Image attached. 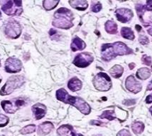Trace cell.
Segmentation results:
<instances>
[{
    "label": "cell",
    "instance_id": "obj_24",
    "mask_svg": "<svg viewBox=\"0 0 152 136\" xmlns=\"http://www.w3.org/2000/svg\"><path fill=\"white\" fill-rule=\"evenodd\" d=\"M132 128L134 133L137 134V135H139V134L142 133L143 132V130L144 129V126L142 123L137 121V122L133 123Z\"/></svg>",
    "mask_w": 152,
    "mask_h": 136
},
{
    "label": "cell",
    "instance_id": "obj_41",
    "mask_svg": "<svg viewBox=\"0 0 152 136\" xmlns=\"http://www.w3.org/2000/svg\"><path fill=\"white\" fill-rule=\"evenodd\" d=\"M1 12H0V19H1Z\"/></svg>",
    "mask_w": 152,
    "mask_h": 136
},
{
    "label": "cell",
    "instance_id": "obj_11",
    "mask_svg": "<svg viewBox=\"0 0 152 136\" xmlns=\"http://www.w3.org/2000/svg\"><path fill=\"white\" fill-rule=\"evenodd\" d=\"M126 88L129 91L137 93L142 90V84L137 81L133 76H130L126 80Z\"/></svg>",
    "mask_w": 152,
    "mask_h": 136
},
{
    "label": "cell",
    "instance_id": "obj_8",
    "mask_svg": "<svg viewBox=\"0 0 152 136\" xmlns=\"http://www.w3.org/2000/svg\"><path fill=\"white\" fill-rule=\"evenodd\" d=\"M21 27L17 21H11L6 24L5 34L11 39H17L21 35Z\"/></svg>",
    "mask_w": 152,
    "mask_h": 136
},
{
    "label": "cell",
    "instance_id": "obj_27",
    "mask_svg": "<svg viewBox=\"0 0 152 136\" xmlns=\"http://www.w3.org/2000/svg\"><path fill=\"white\" fill-rule=\"evenodd\" d=\"M9 123V118L6 115L0 114V127L5 126Z\"/></svg>",
    "mask_w": 152,
    "mask_h": 136
},
{
    "label": "cell",
    "instance_id": "obj_20",
    "mask_svg": "<svg viewBox=\"0 0 152 136\" xmlns=\"http://www.w3.org/2000/svg\"><path fill=\"white\" fill-rule=\"evenodd\" d=\"M105 30L109 34H116L117 32V25L113 21H108L105 24Z\"/></svg>",
    "mask_w": 152,
    "mask_h": 136
},
{
    "label": "cell",
    "instance_id": "obj_18",
    "mask_svg": "<svg viewBox=\"0 0 152 136\" xmlns=\"http://www.w3.org/2000/svg\"><path fill=\"white\" fill-rule=\"evenodd\" d=\"M70 6L80 11L86 10L88 7L87 1H69Z\"/></svg>",
    "mask_w": 152,
    "mask_h": 136
},
{
    "label": "cell",
    "instance_id": "obj_29",
    "mask_svg": "<svg viewBox=\"0 0 152 136\" xmlns=\"http://www.w3.org/2000/svg\"><path fill=\"white\" fill-rule=\"evenodd\" d=\"M117 136H131V134H130L129 130L124 129L120 130V131L117 133Z\"/></svg>",
    "mask_w": 152,
    "mask_h": 136
},
{
    "label": "cell",
    "instance_id": "obj_43",
    "mask_svg": "<svg viewBox=\"0 0 152 136\" xmlns=\"http://www.w3.org/2000/svg\"><path fill=\"white\" fill-rule=\"evenodd\" d=\"M0 65H1V63H0Z\"/></svg>",
    "mask_w": 152,
    "mask_h": 136
},
{
    "label": "cell",
    "instance_id": "obj_26",
    "mask_svg": "<svg viewBox=\"0 0 152 136\" xmlns=\"http://www.w3.org/2000/svg\"><path fill=\"white\" fill-rule=\"evenodd\" d=\"M36 130V126L35 125H28V126H25L23 128V129L21 130V133L23 135H26V134H29L33 133Z\"/></svg>",
    "mask_w": 152,
    "mask_h": 136
},
{
    "label": "cell",
    "instance_id": "obj_22",
    "mask_svg": "<svg viewBox=\"0 0 152 136\" xmlns=\"http://www.w3.org/2000/svg\"><path fill=\"white\" fill-rule=\"evenodd\" d=\"M121 33H122V36L124 39L133 40L135 37L133 31L128 27H123L121 30Z\"/></svg>",
    "mask_w": 152,
    "mask_h": 136
},
{
    "label": "cell",
    "instance_id": "obj_36",
    "mask_svg": "<svg viewBox=\"0 0 152 136\" xmlns=\"http://www.w3.org/2000/svg\"><path fill=\"white\" fill-rule=\"evenodd\" d=\"M146 102L147 103H152V94H151V95H149V96H148L147 98L146 99Z\"/></svg>",
    "mask_w": 152,
    "mask_h": 136
},
{
    "label": "cell",
    "instance_id": "obj_7",
    "mask_svg": "<svg viewBox=\"0 0 152 136\" xmlns=\"http://www.w3.org/2000/svg\"><path fill=\"white\" fill-rule=\"evenodd\" d=\"M24 100L21 99H15L14 101H4L1 102V106H2L4 110L7 113H14L19 108L25 105Z\"/></svg>",
    "mask_w": 152,
    "mask_h": 136
},
{
    "label": "cell",
    "instance_id": "obj_12",
    "mask_svg": "<svg viewBox=\"0 0 152 136\" xmlns=\"http://www.w3.org/2000/svg\"><path fill=\"white\" fill-rule=\"evenodd\" d=\"M116 15L119 21L122 23H126L132 18L133 13L130 10L122 8L116 11Z\"/></svg>",
    "mask_w": 152,
    "mask_h": 136
},
{
    "label": "cell",
    "instance_id": "obj_21",
    "mask_svg": "<svg viewBox=\"0 0 152 136\" xmlns=\"http://www.w3.org/2000/svg\"><path fill=\"white\" fill-rule=\"evenodd\" d=\"M150 75H151V72H150L149 68H142L137 71V77L142 80H145L148 79L150 76Z\"/></svg>",
    "mask_w": 152,
    "mask_h": 136
},
{
    "label": "cell",
    "instance_id": "obj_42",
    "mask_svg": "<svg viewBox=\"0 0 152 136\" xmlns=\"http://www.w3.org/2000/svg\"><path fill=\"white\" fill-rule=\"evenodd\" d=\"M77 136H83V135H81V134H78V135H77Z\"/></svg>",
    "mask_w": 152,
    "mask_h": 136
},
{
    "label": "cell",
    "instance_id": "obj_35",
    "mask_svg": "<svg viewBox=\"0 0 152 136\" xmlns=\"http://www.w3.org/2000/svg\"><path fill=\"white\" fill-rule=\"evenodd\" d=\"M146 10H152V1H148L147 5H146Z\"/></svg>",
    "mask_w": 152,
    "mask_h": 136
},
{
    "label": "cell",
    "instance_id": "obj_5",
    "mask_svg": "<svg viewBox=\"0 0 152 136\" xmlns=\"http://www.w3.org/2000/svg\"><path fill=\"white\" fill-rule=\"evenodd\" d=\"M95 88L99 91H107L112 87V81L107 74L99 73L93 79Z\"/></svg>",
    "mask_w": 152,
    "mask_h": 136
},
{
    "label": "cell",
    "instance_id": "obj_6",
    "mask_svg": "<svg viewBox=\"0 0 152 136\" xmlns=\"http://www.w3.org/2000/svg\"><path fill=\"white\" fill-rule=\"evenodd\" d=\"M1 10L5 14L10 16L20 15L23 12L21 1H4Z\"/></svg>",
    "mask_w": 152,
    "mask_h": 136
},
{
    "label": "cell",
    "instance_id": "obj_2",
    "mask_svg": "<svg viewBox=\"0 0 152 136\" xmlns=\"http://www.w3.org/2000/svg\"><path fill=\"white\" fill-rule=\"evenodd\" d=\"M56 98L58 101L75 106L81 113L85 114V115H88L90 113V110H91L90 107L84 100L80 97L70 96L68 92L63 88H61V89L57 90Z\"/></svg>",
    "mask_w": 152,
    "mask_h": 136
},
{
    "label": "cell",
    "instance_id": "obj_28",
    "mask_svg": "<svg viewBox=\"0 0 152 136\" xmlns=\"http://www.w3.org/2000/svg\"><path fill=\"white\" fill-rule=\"evenodd\" d=\"M101 9H102V5H101V4L97 3L96 4H94L92 6L91 10L93 11V12H98L101 10Z\"/></svg>",
    "mask_w": 152,
    "mask_h": 136
},
{
    "label": "cell",
    "instance_id": "obj_17",
    "mask_svg": "<svg viewBox=\"0 0 152 136\" xmlns=\"http://www.w3.org/2000/svg\"><path fill=\"white\" fill-rule=\"evenodd\" d=\"M82 82L78 79H77V78H73V79H70L68 81V87L70 90L75 92L80 90L81 88H82Z\"/></svg>",
    "mask_w": 152,
    "mask_h": 136
},
{
    "label": "cell",
    "instance_id": "obj_15",
    "mask_svg": "<svg viewBox=\"0 0 152 136\" xmlns=\"http://www.w3.org/2000/svg\"><path fill=\"white\" fill-rule=\"evenodd\" d=\"M58 136H75L73 130V127L69 125L61 126L57 130Z\"/></svg>",
    "mask_w": 152,
    "mask_h": 136
},
{
    "label": "cell",
    "instance_id": "obj_4",
    "mask_svg": "<svg viewBox=\"0 0 152 136\" xmlns=\"http://www.w3.org/2000/svg\"><path fill=\"white\" fill-rule=\"evenodd\" d=\"M24 83L22 76H14L10 77L0 90V95L5 96L12 93L14 90L21 87Z\"/></svg>",
    "mask_w": 152,
    "mask_h": 136
},
{
    "label": "cell",
    "instance_id": "obj_13",
    "mask_svg": "<svg viewBox=\"0 0 152 136\" xmlns=\"http://www.w3.org/2000/svg\"><path fill=\"white\" fill-rule=\"evenodd\" d=\"M34 117L37 120H40L45 116L46 113V107L42 103H37L32 107Z\"/></svg>",
    "mask_w": 152,
    "mask_h": 136
},
{
    "label": "cell",
    "instance_id": "obj_31",
    "mask_svg": "<svg viewBox=\"0 0 152 136\" xmlns=\"http://www.w3.org/2000/svg\"><path fill=\"white\" fill-rule=\"evenodd\" d=\"M139 42L142 43V44H146V43H149V39H148L147 37H144V36H141L139 37Z\"/></svg>",
    "mask_w": 152,
    "mask_h": 136
},
{
    "label": "cell",
    "instance_id": "obj_10",
    "mask_svg": "<svg viewBox=\"0 0 152 136\" xmlns=\"http://www.w3.org/2000/svg\"><path fill=\"white\" fill-rule=\"evenodd\" d=\"M22 66L21 61L17 58L10 57L5 62V71L8 73H18L21 70Z\"/></svg>",
    "mask_w": 152,
    "mask_h": 136
},
{
    "label": "cell",
    "instance_id": "obj_25",
    "mask_svg": "<svg viewBox=\"0 0 152 136\" xmlns=\"http://www.w3.org/2000/svg\"><path fill=\"white\" fill-rule=\"evenodd\" d=\"M100 118H106L109 121H113V120L116 118L115 113L114 110H106L103 112V113L101 115H99Z\"/></svg>",
    "mask_w": 152,
    "mask_h": 136
},
{
    "label": "cell",
    "instance_id": "obj_9",
    "mask_svg": "<svg viewBox=\"0 0 152 136\" xmlns=\"http://www.w3.org/2000/svg\"><path fill=\"white\" fill-rule=\"evenodd\" d=\"M93 57L89 53H81L76 56L73 63L79 68H86L93 61Z\"/></svg>",
    "mask_w": 152,
    "mask_h": 136
},
{
    "label": "cell",
    "instance_id": "obj_30",
    "mask_svg": "<svg viewBox=\"0 0 152 136\" xmlns=\"http://www.w3.org/2000/svg\"><path fill=\"white\" fill-rule=\"evenodd\" d=\"M142 61L146 65H150L151 62V57H147V56H144V57L142 58Z\"/></svg>",
    "mask_w": 152,
    "mask_h": 136
},
{
    "label": "cell",
    "instance_id": "obj_32",
    "mask_svg": "<svg viewBox=\"0 0 152 136\" xmlns=\"http://www.w3.org/2000/svg\"><path fill=\"white\" fill-rule=\"evenodd\" d=\"M124 105H126V106H131V105H133L135 103V101L134 100H126V101H124V102H123Z\"/></svg>",
    "mask_w": 152,
    "mask_h": 136
},
{
    "label": "cell",
    "instance_id": "obj_39",
    "mask_svg": "<svg viewBox=\"0 0 152 136\" xmlns=\"http://www.w3.org/2000/svg\"><path fill=\"white\" fill-rule=\"evenodd\" d=\"M148 32H149V34H150V35L152 36V27H151V28L148 29Z\"/></svg>",
    "mask_w": 152,
    "mask_h": 136
},
{
    "label": "cell",
    "instance_id": "obj_16",
    "mask_svg": "<svg viewBox=\"0 0 152 136\" xmlns=\"http://www.w3.org/2000/svg\"><path fill=\"white\" fill-rule=\"evenodd\" d=\"M86 44L82 39H80L78 37L74 38L71 43V49L73 51H77L83 50L86 48Z\"/></svg>",
    "mask_w": 152,
    "mask_h": 136
},
{
    "label": "cell",
    "instance_id": "obj_37",
    "mask_svg": "<svg viewBox=\"0 0 152 136\" xmlns=\"http://www.w3.org/2000/svg\"><path fill=\"white\" fill-rule=\"evenodd\" d=\"M147 90H152V81L149 83V85H148Z\"/></svg>",
    "mask_w": 152,
    "mask_h": 136
},
{
    "label": "cell",
    "instance_id": "obj_34",
    "mask_svg": "<svg viewBox=\"0 0 152 136\" xmlns=\"http://www.w3.org/2000/svg\"><path fill=\"white\" fill-rule=\"evenodd\" d=\"M90 123L93 125H96V126H102V124H104V123H102V122H99V121H92Z\"/></svg>",
    "mask_w": 152,
    "mask_h": 136
},
{
    "label": "cell",
    "instance_id": "obj_19",
    "mask_svg": "<svg viewBox=\"0 0 152 136\" xmlns=\"http://www.w3.org/2000/svg\"><path fill=\"white\" fill-rule=\"evenodd\" d=\"M123 71H124V68L122 66H119V65H115L110 70V74L113 77L117 79L122 75Z\"/></svg>",
    "mask_w": 152,
    "mask_h": 136
},
{
    "label": "cell",
    "instance_id": "obj_3",
    "mask_svg": "<svg viewBox=\"0 0 152 136\" xmlns=\"http://www.w3.org/2000/svg\"><path fill=\"white\" fill-rule=\"evenodd\" d=\"M73 14L66 8H61L54 14L53 25L55 27L68 29L73 26Z\"/></svg>",
    "mask_w": 152,
    "mask_h": 136
},
{
    "label": "cell",
    "instance_id": "obj_33",
    "mask_svg": "<svg viewBox=\"0 0 152 136\" xmlns=\"http://www.w3.org/2000/svg\"><path fill=\"white\" fill-rule=\"evenodd\" d=\"M49 35L50 36V37L51 38H53L54 36H55V37H56V36L58 35L57 32L55 29H51L49 32Z\"/></svg>",
    "mask_w": 152,
    "mask_h": 136
},
{
    "label": "cell",
    "instance_id": "obj_23",
    "mask_svg": "<svg viewBox=\"0 0 152 136\" xmlns=\"http://www.w3.org/2000/svg\"><path fill=\"white\" fill-rule=\"evenodd\" d=\"M59 1H53V0H46L43 1V4L44 9L47 11H50L55 8L57 6Z\"/></svg>",
    "mask_w": 152,
    "mask_h": 136
},
{
    "label": "cell",
    "instance_id": "obj_1",
    "mask_svg": "<svg viewBox=\"0 0 152 136\" xmlns=\"http://www.w3.org/2000/svg\"><path fill=\"white\" fill-rule=\"evenodd\" d=\"M132 53V51L122 42L103 44L101 49V56L104 61H110L117 56L127 55Z\"/></svg>",
    "mask_w": 152,
    "mask_h": 136
},
{
    "label": "cell",
    "instance_id": "obj_14",
    "mask_svg": "<svg viewBox=\"0 0 152 136\" xmlns=\"http://www.w3.org/2000/svg\"><path fill=\"white\" fill-rule=\"evenodd\" d=\"M54 126L50 122H45L41 124L38 128V134L39 135H46L51 132Z\"/></svg>",
    "mask_w": 152,
    "mask_h": 136
},
{
    "label": "cell",
    "instance_id": "obj_40",
    "mask_svg": "<svg viewBox=\"0 0 152 136\" xmlns=\"http://www.w3.org/2000/svg\"><path fill=\"white\" fill-rule=\"evenodd\" d=\"M150 112H151V113L152 115V107H151V108H150Z\"/></svg>",
    "mask_w": 152,
    "mask_h": 136
},
{
    "label": "cell",
    "instance_id": "obj_38",
    "mask_svg": "<svg viewBox=\"0 0 152 136\" xmlns=\"http://www.w3.org/2000/svg\"><path fill=\"white\" fill-rule=\"evenodd\" d=\"M136 29H137V30L139 32L141 29H142V28H141V26H139V25H136Z\"/></svg>",
    "mask_w": 152,
    "mask_h": 136
}]
</instances>
